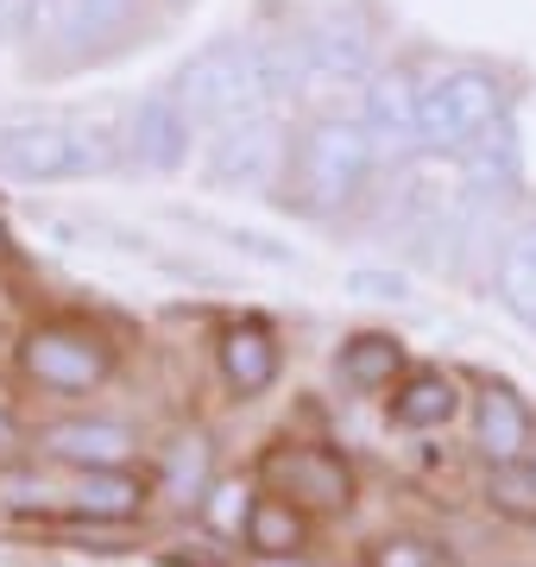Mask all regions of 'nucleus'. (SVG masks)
Masks as SVG:
<instances>
[{
	"instance_id": "f257e3e1",
	"label": "nucleus",
	"mask_w": 536,
	"mask_h": 567,
	"mask_svg": "<svg viewBox=\"0 0 536 567\" xmlns=\"http://www.w3.org/2000/svg\"><path fill=\"white\" fill-rule=\"evenodd\" d=\"M372 164H379V145H372L367 121L360 114H322L290 140V203L303 215H334L367 189Z\"/></svg>"
},
{
	"instance_id": "f03ea898",
	"label": "nucleus",
	"mask_w": 536,
	"mask_h": 567,
	"mask_svg": "<svg viewBox=\"0 0 536 567\" xmlns=\"http://www.w3.org/2000/svg\"><path fill=\"white\" fill-rule=\"evenodd\" d=\"M177 102L196 126H234V121H252L278 102L271 89V58H266V39H215L203 44L196 58L177 70Z\"/></svg>"
},
{
	"instance_id": "7ed1b4c3",
	"label": "nucleus",
	"mask_w": 536,
	"mask_h": 567,
	"mask_svg": "<svg viewBox=\"0 0 536 567\" xmlns=\"http://www.w3.org/2000/svg\"><path fill=\"white\" fill-rule=\"evenodd\" d=\"M416 121H423V152L461 158L474 140H486L505 121V76L486 63H449L416 82Z\"/></svg>"
},
{
	"instance_id": "20e7f679",
	"label": "nucleus",
	"mask_w": 536,
	"mask_h": 567,
	"mask_svg": "<svg viewBox=\"0 0 536 567\" xmlns=\"http://www.w3.org/2000/svg\"><path fill=\"white\" fill-rule=\"evenodd\" d=\"M114 164V140L83 121H20L0 126V177L20 183H63Z\"/></svg>"
},
{
	"instance_id": "39448f33",
	"label": "nucleus",
	"mask_w": 536,
	"mask_h": 567,
	"mask_svg": "<svg viewBox=\"0 0 536 567\" xmlns=\"http://www.w3.org/2000/svg\"><path fill=\"white\" fill-rule=\"evenodd\" d=\"M20 372L32 385H44L51 398H89V391L107 385L114 347L89 322H39V328H25V341H20Z\"/></svg>"
},
{
	"instance_id": "423d86ee",
	"label": "nucleus",
	"mask_w": 536,
	"mask_h": 567,
	"mask_svg": "<svg viewBox=\"0 0 536 567\" xmlns=\"http://www.w3.org/2000/svg\"><path fill=\"white\" fill-rule=\"evenodd\" d=\"M266 480L271 492L297 505L303 517H334L353 505V466L322 442H285L266 454Z\"/></svg>"
},
{
	"instance_id": "0eeeda50",
	"label": "nucleus",
	"mask_w": 536,
	"mask_h": 567,
	"mask_svg": "<svg viewBox=\"0 0 536 567\" xmlns=\"http://www.w3.org/2000/svg\"><path fill=\"white\" fill-rule=\"evenodd\" d=\"M285 171H290V133L271 114L221 126L215 145H208V183H221V189H266V183H285Z\"/></svg>"
},
{
	"instance_id": "6e6552de",
	"label": "nucleus",
	"mask_w": 536,
	"mask_h": 567,
	"mask_svg": "<svg viewBox=\"0 0 536 567\" xmlns=\"http://www.w3.org/2000/svg\"><path fill=\"white\" fill-rule=\"evenodd\" d=\"M530 442H536V416L530 404L517 398V385L505 379H486L474 398V447L486 466H517L530 461Z\"/></svg>"
},
{
	"instance_id": "1a4fd4ad",
	"label": "nucleus",
	"mask_w": 536,
	"mask_h": 567,
	"mask_svg": "<svg viewBox=\"0 0 536 567\" xmlns=\"http://www.w3.org/2000/svg\"><path fill=\"white\" fill-rule=\"evenodd\" d=\"M189 133H196V121L184 114L177 89H158V95H145V102L126 114V152H133V164H145V171H184Z\"/></svg>"
},
{
	"instance_id": "9d476101",
	"label": "nucleus",
	"mask_w": 536,
	"mask_h": 567,
	"mask_svg": "<svg viewBox=\"0 0 536 567\" xmlns=\"http://www.w3.org/2000/svg\"><path fill=\"white\" fill-rule=\"evenodd\" d=\"M360 121H367L379 158H411L423 152V121H416V82L404 70H379L367 82V102H360Z\"/></svg>"
},
{
	"instance_id": "9b49d317",
	"label": "nucleus",
	"mask_w": 536,
	"mask_h": 567,
	"mask_svg": "<svg viewBox=\"0 0 536 567\" xmlns=\"http://www.w3.org/2000/svg\"><path fill=\"white\" fill-rule=\"evenodd\" d=\"M133 13H140V0H51L44 25L63 44V58H95L133 25Z\"/></svg>"
},
{
	"instance_id": "f8f14e48",
	"label": "nucleus",
	"mask_w": 536,
	"mask_h": 567,
	"mask_svg": "<svg viewBox=\"0 0 536 567\" xmlns=\"http://www.w3.org/2000/svg\"><path fill=\"white\" fill-rule=\"evenodd\" d=\"M215 360H221V379L240 398H259V391L278 385V341H271L266 322H227L221 328V347H215Z\"/></svg>"
},
{
	"instance_id": "ddd939ff",
	"label": "nucleus",
	"mask_w": 536,
	"mask_h": 567,
	"mask_svg": "<svg viewBox=\"0 0 536 567\" xmlns=\"http://www.w3.org/2000/svg\"><path fill=\"white\" fill-rule=\"evenodd\" d=\"M63 505L89 524H121L145 505V480L133 466H76V480L63 492Z\"/></svg>"
},
{
	"instance_id": "4468645a",
	"label": "nucleus",
	"mask_w": 536,
	"mask_h": 567,
	"mask_svg": "<svg viewBox=\"0 0 536 567\" xmlns=\"http://www.w3.org/2000/svg\"><path fill=\"white\" fill-rule=\"evenodd\" d=\"M493 297L505 303L512 322H524L536 334V215L517 221L498 246V265H493Z\"/></svg>"
},
{
	"instance_id": "2eb2a0df",
	"label": "nucleus",
	"mask_w": 536,
	"mask_h": 567,
	"mask_svg": "<svg viewBox=\"0 0 536 567\" xmlns=\"http://www.w3.org/2000/svg\"><path fill=\"white\" fill-rule=\"evenodd\" d=\"M334 372H341L353 391H392L398 379H404V347H398V334L360 328V334H348V341H341Z\"/></svg>"
},
{
	"instance_id": "dca6fc26",
	"label": "nucleus",
	"mask_w": 536,
	"mask_h": 567,
	"mask_svg": "<svg viewBox=\"0 0 536 567\" xmlns=\"http://www.w3.org/2000/svg\"><path fill=\"white\" fill-rule=\"evenodd\" d=\"M44 447H51L58 461H70V466H133V435H126L121 423H95V416L58 423L51 435H44Z\"/></svg>"
},
{
	"instance_id": "f3484780",
	"label": "nucleus",
	"mask_w": 536,
	"mask_h": 567,
	"mask_svg": "<svg viewBox=\"0 0 536 567\" xmlns=\"http://www.w3.org/2000/svg\"><path fill=\"white\" fill-rule=\"evenodd\" d=\"M461 410V385L449 372H404L392 385V423L398 429H442Z\"/></svg>"
},
{
	"instance_id": "a211bd4d",
	"label": "nucleus",
	"mask_w": 536,
	"mask_h": 567,
	"mask_svg": "<svg viewBox=\"0 0 536 567\" xmlns=\"http://www.w3.org/2000/svg\"><path fill=\"white\" fill-rule=\"evenodd\" d=\"M461 164H467V189L474 196H493V189H512L517 183V133H512V114L486 133V140H474L467 152H461Z\"/></svg>"
},
{
	"instance_id": "6ab92c4d",
	"label": "nucleus",
	"mask_w": 536,
	"mask_h": 567,
	"mask_svg": "<svg viewBox=\"0 0 536 567\" xmlns=\"http://www.w3.org/2000/svg\"><path fill=\"white\" fill-rule=\"evenodd\" d=\"M158 486L177 498V505H203L208 498V442L189 429V435H177L165 454V473H158Z\"/></svg>"
},
{
	"instance_id": "aec40b11",
	"label": "nucleus",
	"mask_w": 536,
	"mask_h": 567,
	"mask_svg": "<svg viewBox=\"0 0 536 567\" xmlns=\"http://www.w3.org/2000/svg\"><path fill=\"white\" fill-rule=\"evenodd\" d=\"M247 543L259 548V555H297V548H303V511L285 505L278 492L259 498V505H252V524H247Z\"/></svg>"
},
{
	"instance_id": "412c9836",
	"label": "nucleus",
	"mask_w": 536,
	"mask_h": 567,
	"mask_svg": "<svg viewBox=\"0 0 536 567\" xmlns=\"http://www.w3.org/2000/svg\"><path fill=\"white\" fill-rule=\"evenodd\" d=\"M252 505H259V498H252V492L240 486V480H221V486H208L203 517H208V529H215V536H240V543H247Z\"/></svg>"
},
{
	"instance_id": "4be33fe9",
	"label": "nucleus",
	"mask_w": 536,
	"mask_h": 567,
	"mask_svg": "<svg viewBox=\"0 0 536 567\" xmlns=\"http://www.w3.org/2000/svg\"><path fill=\"white\" fill-rule=\"evenodd\" d=\"M493 505L498 511H512V517H536V473L530 461H517V466H493Z\"/></svg>"
},
{
	"instance_id": "5701e85b",
	"label": "nucleus",
	"mask_w": 536,
	"mask_h": 567,
	"mask_svg": "<svg viewBox=\"0 0 536 567\" xmlns=\"http://www.w3.org/2000/svg\"><path fill=\"white\" fill-rule=\"evenodd\" d=\"M367 567H442V548L430 536H379L367 548Z\"/></svg>"
},
{
	"instance_id": "b1692460",
	"label": "nucleus",
	"mask_w": 536,
	"mask_h": 567,
	"mask_svg": "<svg viewBox=\"0 0 536 567\" xmlns=\"http://www.w3.org/2000/svg\"><path fill=\"white\" fill-rule=\"evenodd\" d=\"M252 567H303V561H297V555H259Z\"/></svg>"
},
{
	"instance_id": "393cba45",
	"label": "nucleus",
	"mask_w": 536,
	"mask_h": 567,
	"mask_svg": "<svg viewBox=\"0 0 536 567\" xmlns=\"http://www.w3.org/2000/svg\"><path fill=\"white\" fill-rule=\"evenodd\" d=\"M0 447H13V423L7 416H0Z\"/></svg>"
},
{
	"instance_id": "a878e982",
	"label": "nucleus",
	"mask_w": 536,
	"mask_h": 567,
	"mask_svg": "<svg viewBox=\"0 0 536 567\" xmlns=\"http://www.w3.org/2000/svg\"><path fill=\"white\" fill-rule=\"evenodd\" d=\"M7 252H13V240H7V221H0V259H7Z\"/></svg>"
},
{
	"instance_id": "bb28decb",
	"label": "nucleus",
	"mask_w": 536,
	"mask_h": 567,
	"mask_svg": "<svg viewBox=\"0 0 536 567\" xmlns=\"http://www.w3.org/2000/svg\"><path fill=\"white\" fill-rule=\"evenodd\" d=\"M0 25H7V0H0Z\"/></svg>"
},
{
	"instance_id": "cd10ccee",
	"label": "nucleus",
	"mask_w": 536,
	"mask_h": 567,
	"mask_svg": "<svg viewBox=\"0 0 536 567\" xmlns=\"http://www.w3.org/2000/svg\"><path fill=\"white\" fill-rule=\"evenodd\" d=\"M530 473H536V461H530Z\"/></svg>"
},
{
	"instance_id": "c85d7f7f",
	"label": "nucleus",
	"mask_w": 536,
	"mask_h": 567,
	"mask_svg": "<svg viewBox=\"0 0 536 567\" xmlns=\"http://www.w3.org/2000/svg\"><path fill=\"white\" fill-rule=\"evenodd\" d=\"M442 567H449V561H442Z\"/></svg>"
}]
</instances>
